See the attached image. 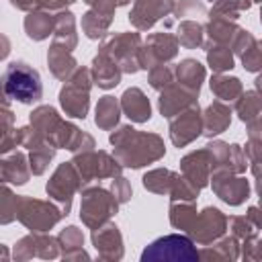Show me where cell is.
<instances>
[{
  "mask_svg": "<svg viewBox=\"0 0 262 262\" xmlns=\"http://www.w3.org/2000/svg\"><path fill=\"white\" fill-rule=\"evenodd\" d=\"M115 145V158L127 168H141L160 160L166 151L164 141L156 133H139L133 127L125 125L111 135Z\"/></svg>",
  "mask_w": 262,
  "mask_h": 262,
  "instance_id": "1",
  "label": "cell"
},
{
  "mask_svg": "<svg viewBox=\"0 0 262 262\" xmlns=\"http://www.w3.org/2000/svg\"><path fill=\"white\" fill-rule=\"evenodd\" d=\"M4 92L8 98L18 100L23 104L41 100L43 86L39 72L25 61H12L4 72Z\"/></svg>",
  "mask_w": 262,
  "mask_h": 262,
  "instance_id": "2",
  "label": "cell"
},
{
  "mask_svg": "<svg viewBox=\"0 0 262 262\" xmlns=\"http://www.w3.org/2000/svg\"><path fill=\"white\" fill-rule=\"evenodd\" d=\"M199 258L201 254L194 248L192 237L180 233L158 237L141 252V262H194Z\"/></svg>",
  "mask_w": 262,
  "mask_h": 262,
  "instance_id": "3",
  "label": "cell"
},
{
  "mask_svg": "<svg viewBox=\"0 0 262 262\" xmlns=\"http://www.w3.org/2000/svg\"><path fill=\"white\" fill-rule=\"evenodd\" d=\"M117 205H119V201L108 190L96 188V186L94 188H86L82 192L80 219L90 229H96V227L108 223V219L117 213Z\"/></svg>",
  "mask_w": 262,
  "mask_h": 262,
  "instance_id": "4",
  "label": "cell"
},
{
  "mask_svg": "<svg viewBox=\"0 0 262 262\" xmlns=\"http://www.w3.org/2000/svg\"><path fill=\"white\" fill-rule=\"evenodd\" d=\"M90 72L86 68H78L68 84L61 88L59 92V102L63 106V111L70 115V117H76V119H84L86 113H88V92H90Z\"/></svg>",
  "mask_w": 262,
  "mask_h": 262,
  "instance_id": "5",
  "label": "cell"
},
{
  "mask_svg": "<svg viewBox=\"0 0 262 262\" xmlns=\"http://www.w3.org/2000/svg\"><path fill=\"white\" fill-rule=\"evenodd\" d=\"M139 49H141V39L137 33L111 35L100 47V51L111 55L119 63V68L129 74H133L141 68L139 66Z\"/></svg>",
  "mask_w": 262,
  "mask_h": 262,
  "instance_id": "6",
  "label": "cell"
},
{
  "mask_svg": "<svg viewBox=\"0 0 262 262\" xmlns=\"http://www.w3.org/2000/svg\"><path fill=\"white\" fill-rule=\"evenodd\" d=\"M82 176L78 172V168L72 164H61L53 178L47 182V194L59 205L61 213L68 215L70 213V207H72V194L82 186Z\"/></svg>",
  "mask_w": 262,
  "mask_h": 262,
  "instance_id": "7",
  "label": "cell"
},
{
  "mask_svg": "<svg viewBox=\"0 0 262 262\" xmlns=\"http://www.w3.org/2000/svg\"><path fill=\"white\" fill-rule=\"evenodd\" d=\"M16 217L33 231H47L63 217V213H61V209H55L53 205L43 203V201L18 199L16 201Z\"/></svg>",
  "mask_w": 262,
  "mask_h": 262,
  "instance_id": "8",
  "label": "cell"
},
{
  "mask_svg": "<svg viewBox=\"0 0 262 262\" xmlns=\"http://www.w3.org/2000/svg\"><path fill=\"white\" fill-rule=\"evenodd\" d=\"M74 166L78 168L84 182H90L94 178H115L121 174V162L111 158L104 151H82L76 156Z\"/></svg>",
  "mask_w": 262,
  "mask_h": 262,
  "instance_id": "9",
  "label": "cell"
},
{
  "mask_svg": "<svg viewBox=\"0 0 262 262\" xmlns=\"http://www.w3.org/2000/svg\"><path fill=\"white\" fill-rule=\"evenodd\" d=\"M227 229V217L215 209V207H205L201 213H196L190 229H188V235L201 244V246H207V244H213L215 239H219Z\"/></svg>",
  "mask_w": 262,
  "mask_h": 262,
  "instance_id": "10",
  "label": "cell"
},
{
  "mask_svg": "<svg viewBox=\"0 0 262 262\" xmlns=\"http://www.w3.org/2000/svg\"><path fill=\"white\" fill-rule=\"evenodd\" d=\"M178 53V37L168 35V33H156L149 35L145 45L139 49V66L145 70H151Z\"/></svg>",
  "mask_w": 262,
  "mask_h": 262,
  "instance_id": "11",
  "label": "cell"
},
{
  "mask_svg": "<svg viewBox=\"0 0 262 262\" xmlns=\"http://www.w3.org/2000/svg\"><path fill=\"white\" fill-rule=\"evenodd\" d=\"M213 190L221 201L237 207L248 199L250 184L246 178L233 176V172H229V170H217V172H213Z\"/></svg>",
  "mask_w": 262,
  "mask_h": 262,
  "instance_id": "12",
  "label": "cell"
},
{
  "mask_svg": "<svg viewBox=\"0 0 262 262\" xmlns=\"http://www.w3.org/2000/svg\"><path fill=\"white\" fill-rule=\"evenodd\" d=\"M201 133H203V117L199 113V106H190V108L182 111L170 123V139L178 147H184Z\"/></svg>",
  "mask_w": 262,
  "mask_h": 262,
  "instance_id": "13",
  "label": "cell"
},
{
  "mask_svg": "<svg viewBox=\"0 0 262 262\" xmlns=\"http://www.w3.org/2000/svg\"><path fill=\"white\" fill-rule=\"evenodd\" d=\"M174 10V0H135L129 20L135 29L145 31L154 27L162 16Z\"/></svg>",
  "mask_w": 262,
  "mask_h": 262,
  "instance_id": "14",
  "label": "cell"
},
{
  "mask_svg": "<svg viewBox=\"0 0 262 262\" xmlns=\"http://www.w3.org/2000/svg\"><path fill=\"white\" fill-rule=\"evenodd\" d=\"M92 244L100 260H121L125 254L123 237L115 223H104L92 229Z\"/></svg>",
  "mask_w": 262,
  "mask_h": 262,
  "instance_id": "15",
  "label": "cell"
},
{
  "mask_svg": "<svg viewBox=\"0 0 262 262\" xmlns=\"http://www.w3.org/2000/svg\"><path fill=\"white\" fill-rule=\"evenodd\" d=\"M235 108L239 119L248 125V133L252 141H262V94L246 92L235 100Z\"/></svg>",
  "mask_w": 262,
  "mask_h": 262,
  "instance_id": "16",
  "label": "cell"
},
{
  "mask_svg": "<svg viewBox=\"0 0 262 262\" xmlns=\"http://www.w3.org/2000/svg\"><path fill=\"white\" fill-rule=\"evenodd\" d=\"M59 250H61L59 239L49 237V235H41V231H39L35 235L23 237L18 242L16 250H14V256L18 260H29L33 256H39V258H55V256H59Z\"/></svg>",
  "mask_w": 262,
  "mask_h": 262,
  "instance_id": "17",
  "label": "cell"
},
{
  "mask_svg": "<svg viewBox=\"0 0 262 262\" xmlns=\"http://www.w3.org/2000/svg\"><path fill=\"white\" fill-rule=\"evenodd\" d=\"M180 170H182L184 178H186L188 182H192L199 190H201L203 186H207V184H209V178H211V170H213L211 156H209L207 147L184 156L182 162H180Z\"/></svg>",
  "mask_w": 262,
  "mask_h": 262,
  "instance_id": "18",
  "label": "cell"
},
{
  "mask_svg": "<svg viewBox=\"0 0 262 262\" xmlns=\"http://www.w3.org/2000/svg\"><path fill=\"white\" fill-rule=\"evenodd\" d=\"M196 96L199 92L186 88V86H168L162 90V96H160V111L164 117H174V115H180L182 111L190 108V106H196Z\"/></svg>",
  "mask_w": 262,
  "mask_h": 262,
  "instance_id": "19",
  "label": "cell"
},
{
  "mask_svg": "<svg viewBox=\"0 0 262 262\" xmlns=\"http://www.w3.org/2000/svg\"><path fill=\"white\" fill-rule=\"evenodd\" d=\"M121 72L123 70L119 68V63L111 55H106L104 51H98V55L92 61V80H94V84H98L100 88H113V86L119 84Z\"/></svg>",
  "mask_w": 262,
  "mask_h": 262,
  "instance_id": "20",
  "label": "cell"
},
{
  "mask_svg": "<svg viewBox=\"0 0 262 262\" xmlns=\"http://www.w3.org/2000/svg\"><path fill=\"white\" fill-rule=\"evenodd\" d=\"M121 108L135 123H145L151 117L149 100L145 98V94L139 88H129V90L123 92V96H121Z\"/></svg>",
  "mask_w": 262,
  "mask_h": 262,
  "instance_id": "21",
  "label": "cell"
},
{
  "mask_svg": "<svg viewBox=\"0 0 262 262\" xmlns=\"http://www.w3.org/2000/svg\"><path fill=\"white\" fill-rule=\"evenodd\" d=\"M242 246L237 244L235 235H221L213 244H207L199 250L203 260H237L242 256Z\"/></svg>",
  "mask_w": 262,
  "mask_h": 262,
  "instance_id": "22",
  "label": "cell"
},
{
  "mask_svg": "<svg viewBox=\"0 0 262 262\" xmlns=\"http://www.w3.org/2000/svg\"><path fill=\"white\" fill-rule=\"evenodd\" d=\"M229 121H231L229 108L221 100L219 102H213V104L207 106V111L203 115V133L207 137L219 135V133H223L229 127Z\"/></svg>",
  "mask_w": 262,
  "mask_h": 262,
  "instance_id": "23",
  "label": "cell"
},
{
  "mask_svg": "<svg viewBox=\"0 0 262 262\" xmlns=\"http://www.w3.org/2000/svg\"><path fill=\"white\" fill-rule=\"evenodd\" d=\"M59 246H61V258L66 260H88L90 256L84 252V235L78 227L70 225L59 233Z\"/></svg>",
  "mask_w": 262,
  "mask_h": 262,
  "instance_id": "24",
  "label": "cell"
},
{
  "mask_svg": "<svg viewBox=\"0 0 262 262\" xmlns=\"http://www.w3.org/2000/svg\"><path fill=\"white\" fill-rule=\"evenodd\" d=\"M47 61H49V68H51L53 76L59 78V80L70 78L72 72L78 70V68H76V59L72 57L70 49H66V47H61V45H57V43L51 45L49 55H47Z\"/></svg>",
  "mask_w": 262,
  "mask_h": 262,
  "instance_id": "25",
  "label": "cell"
},
{
  "mask_svg": "<svg viewBox=\"0 0 262 262\" xmlns=\"http://www.w3.org/2000/svg\"><path fill=\"white\" fill-rule=\"evenodd\" d=\"M176 78L182 86L199 92L201 90V82L205 80V68L196 61V59H182L176 66Z\"/></svg>",
  "mask_w": 262,
  "mask_h": 262,
  "instance_id": "26",
  "label": "cell"
},
{
  "mask_svg": "<svg viewBox=\"0 0 262 262\" xmlns=\"http://www.w3.org/2000/svg\"><path fill=\"white\" fill-rule=\"evenodd\" d=\"M211 90L219 100H237L242 94V84L237 78H229L223 74H215L211 78Z\"/></svg>",
  "mask_w": 262,
  "mask_h": 262,
  "instance_id": "27",
  "label": "cell"
},
{
  "mask_svg": "<svg viewBox=\"0 0 262 262\" xmlns=\"http://www.w3.org/2000/svg\"><path fill=\"white\" fill-rule=\"evenodd\" d=\"M55 43L70 49V51L76 47V27H74L72 12L57 14V18H55Z\"/></svg>",
  "mask_w": 262,
  "mask_h": 262,
  "instance_id": "28",
  "label": "cell"
},
{
  "mask_svg": "<svg viewBox=\"0 0 262 262\" xmlns=\"http://www.w3.org/2000/svg\"><path fill=\"white\" fill-rule=\"evenodd\" d=\"M239 27L231 25L229 18H221V16H211V23L207 27V33L211 37L213 43H221V45H229L233 43V37L237 35Z\"/></svg>",
  "mask_w": 262,
  "mask_h": 262,
  "instance_id": "29",
  "label": "cell"
},
{
  "mask_svg": "<svg viewBox=\"0 0 262 262\" xmlns=\"http://www.w3.org/2000/svg\"><path fill=\"white\" fill-rule=\"evenodd\" d=\"M119 115H121V108H119L117 98L102 96L98 100V104H96V125L100 129H113L119 121Z\"/></svg>",
  "mask_w": 262,
  "mask_h": 262,
  "instance_id": "30",
  "label": "cell"
},
{
  "mask_svg": "<svg viewBox=\"0 0 262 262\" xmlns=\"http://www.w3.org/2000/svg\"><path fill=\"white\" fill-rule=\"evenodd\" d=\"M196 217V209L192 207L190 201H172V207H170V223L176 227V229H184L188 233L192 221Z\"/></svg>",
  "mask_w": 262,
  "mask_h": 262,
  "instance_id": "31",
  "label": "cell"
},
{
  "mask_svg": "<svg viewBox=\"0 0 262 262\" xmlns=\"http://www.w3.org/2000/svg\"><path fill=\"white\" fill-rule=\"evenodd\" d=\"M174 180H176V174L174 172L158 168V170H151V172H147L143 176V186L147 190H151V192H158V194H164V192L170 194Z\"/></svg>",
  "mask_w": 262,
  "mask_h": 262,
  "instance_id": "32",
  "label": "cell"
},
{
  "mask_svg": "<svg viewBox=\"0 0 262 262\" xmlns=\"http://www.w3.org/2000/svg\"><path fill=\"white\" fill-rule=\"evenodd\" d=\"M207 61H209L211 70L217 72V74L233 68V55H231L229 47L227 45H221V43L209 45V49H207Z\"/></svg>",
  "mask_w": 262,
  "mask_h": 262,
  "instance_id": "33",
  "label": "cell"
},
{
  "mask_svg": "<svg viewBox=\"0 0 262 262\" xmlns=\"http://www.w3.org/2000/svg\"><path fill=\"white\" fill-rule=\"evenodd\" d=\"M178 43L186 49H194L203 43V27L194 20H184L178 27Z\"/></svg>",
  "mask_w": 262,
  "mask_h": 262,
  "instance_id": "34",
  "label": "cell"
},
{
  "mask_svg": "<svg viewBox=\"0 0 262 262\" xmlns=\"http://www.w3.org/2000/svg\"><path fill=\"white\" fill-rule=\"evenodd\" d=\"M252 6V0H217L213 10H211V16H221V18H237L239 12L248 10Z\"/></svg>",
  "mask_w": 262,
  "mask_h": 262,
  "instance_id": "35",
  "label": "cell"
},
{
  "mask_svg": "<svg viewBox=\"0 0 262 262\" xmlns=\"http://www.w3.org/2000/svg\"><path fill=\"white\" fill-rule=\"evenodd\" d=\"M25 27H27V35L35 41H41L49 35L51 27H53V18L47 16V14H31L27 20H25Z\"/></svg>",
  "mask_w": 262,
  "mask_h": 262,
  "instance_id": "36",
  "label": "cell"
},
{
  "mask_svg": "<svg viewBox=\"0 0 262 262\" xmlns=\"http://www.w3.org/2000/svg\"><path fill=\"white\" fill-rule=\"evenodd\" d=\"M227 225L231 229V235H235L237 239L242 242H248V239H254L256 237V227L254 223L248 219V217H229L227 219Z\"/></svg>",
  "mask_w": 262,
  "mask_h": 262,
  "instance_id": "37",
  "label": "cell"
},
{
  "mask_svg": "<svg viewBox=\"0 0 262 262\" xmlns=\"http://www.w3.org/2000/svg\"><path fill=\"white\" fill-rule=\"evenodd\" d=\"M172 78H174V72H172L170 66L160 63V66H156V68L149 70V84H151V88H156V90L168 88V86L172 84Z\"/></svg>",
  "mask_w": 262,
  "mask_h": 262,
  "instance_id": "38",
  "label": "cell"
},
{
  "mask_svg": "<svg viewBox=\"0 0 262 262\" xmlns=\"http://www.w3.org/2000/svg\"><path fill=\"white\" fill-rule=\"evenodd\" d=\"M242 63L248 72H258L262 70V43L254 41L250 45V49H246L242 53Z\"/></svg>",
  "mask_w": 262,
  "mask_h": 262,
  "instance_id": "39",
  "label": "cell"
},
{
  "mask_svg": "<svg viewBox=\"0 0 262 262\" xmlns=\"http://www.w3.org/2000/svg\"><path fill=\"white\" fill-rule=\"evenodd\" d=\"M201 14H205L203 2H196V0H182V2L176 6V16H201Z\"/></svg>",
  "mask_w": 262,
  "mask_h": 262,
  "instance_id": "40",
  "label": "cell"
},
{
  "mask_svg": "<svg viewBox=\"0 0 262 262\" xmlns=\"http://www.w3.org/2000/svg\"><path fill=\"white\" fill-rule=\"evenodd\" d=\"M111 188H113V194H115V199L119 203H127L131 199V186H129V182L123 176H115Z\"/></svg>",
  "mask_w": 262,
  "mask_h": 262,
  "instance_id": "41",
  "label": "cell"
},
{
  "mask_svg": "<svg viewBox=\"0 0 262 262\" xmlns=\"http://www.w3.org/2000/svg\"><path fill=\"white\" fill-rule=\"evenodd\" d=\"M246 217L254 223L256 229H262V209H258V207H250L248 213H246Z\"/></svg>",
  "mask_w": 262,
  "mask_h": 262,
  "instance_id": "42",
  "label": "cell"
},
{
  "mask_svg": "<svg viewBox=\"0 0 262 262\" xmlns=\"http://www.w3.org/2000/svg\"><path fill=\"white\" fill-rule=\"evenodd\" d=\"M252 172H254V178H256V192H258V196H262V164L254 162Z\"/></svg>",
  "mask_w": 262,
  "mask_h": 262,
  "instance_id": "43",
  "label": "cell"
},
{
  "mask_svg": "<svg viewBox=\"0 0 262 262\" xmlns=\"http://www.w3.org/2000/svg\"><path fill=\"white\" fill-rule=\"evenodd\" d=\"M43 0H12V4L14 6H18V8H25V10H29V8H35V6H39Z\"/></svg>",
  "mask_w": 262,
  "mask_h": 262,
  "instance_id": "44",
  "label": "cell"
},
{
  "mask_svg": "<svg viewBox=\"0 0 262 262\" xmlns=\"http://www.w3.org/2000/svg\"><path fill=\"white\" fill-rule=\"evenodd\" d=\"M72 2H76V0H45V4L51 6V8H61V6L72 4Z\"/></svg>",
  "mask_w": 262,
  "mask_h": 262,
  "instance_id": "45",
  "label": "cell"
},
{
  "mask_svg": "<svg viewBox=\"0 0 262 262\" xmlns=\"http://www.w3.org/2000/svg\"><path fill=\"white\" fill-rule=\"evenodd\" d=\"M256 88H258V90H260V94H262V74L256 78Z\"/></svg>",
  "mask_w": 262,
  "mask_h": 262,
  "instance_id": "46",
  "label": "cell"
},
{
  "mask_svg": "<svg viewBox=\"0 0 262 262\" xmlns=\"http://www.w3.org/2000/svg\"><path fill=\"white\" fill-rule=\"evenodd\" d=\"M129 2H131V0H117V4H119V6H123V4H129Z\"/></svg>",
  "mask_w": 262,
  "mask_h": 262,
  "instance_id": "47",
  "label": "cell"
},
{
  "mask_svg": "<svg viewBox=\"0 0 262 262\" xmlns=\"http://www.w3.org/2000/svg\"><path fill=\"white\" fill-rule=\"evenodd\" d=\"M260 2H262V0H260ZM260 23H262V10H260Z\"/></svg>",
  "mask_w": 262,
  "mask_h": 262,
  "instance_id": "48",
  "label": "cell"
},
{
  "mask_svg": "<svg viewBox=\"0 0 262 262\" xmlns=\"http://www.w3.org/2000/svg\"><path fill=\"white\" fill-rule=\"evenodd\" d=\"M260 209H262V196H260Z\"/></svg>",
  "mask_w": 262,
  "mask_h": 262,
  "instance_id": "49",
  "label": "cell"
},
{
  "mask_svg": "<svg viewBox=\"0 0 262 262\" xmlns=\"http://www.w3.org/2000/svg\"><path fill=\"white\" fill-rule=\"evenodd\" d=\"M252 2H254V0H252Z\"/></svg>",
  "mask_w": 262,
  "mask_h": 262,
  "instance_id": "50",
  "label": "cell"
}]
</instances>
